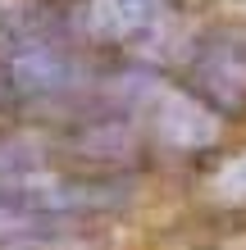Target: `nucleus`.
Returning a JSON list of instances; mask_svg holds the SVG:
<instances>
[{"label":"nucleus","mask_w":246,"mask_h":250,"mask_svg":"<svg viewBox=\"0 0 246 250\" xmlns=\"http://www.w3.org/2000/svg\"><path fill=\"white\" fill-rule=\"evenodd\" d=\"M192 86L210 109L246 105V50L242 46H205L196 60Z\"/></svg>","instance_id":"f257e3e1"},{"label":"nucleus","mask_w":246,"mask_h":250,"mask_svg":"<svg viewBox=\"0 0 246 250\" xmlns=\"http://www.w3.org/2000/svg\"><path fill=\"white\" fill-rule=\"evenodd\" d=\"M169 0H87V27L105 41H133L164 19Z\"/></svg>","instance_id":"f03ea898"},{"label":"nucleus","mask_w":246,"mask_h":250,"mask_svg":"<svg viewBox=\"0 0 246 250\" xmlns=\"http://www.w3.org/2000/svg\"><path fill=\"white\" fill-rule=\"evenodd\" d=\"M19 78H27V86H55L64 82V60L50 50H32L27 60H19Z\"/></svg>","instance_id":"7ed1b4c3"}]
</instances>
